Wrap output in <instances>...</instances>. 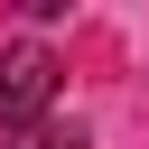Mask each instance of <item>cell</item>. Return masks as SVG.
<instances>
[{"label":"cell","instance_id":"cell-1","mask_svg":"<svg viewBox=\"0 0 149 149\" xmlns=\"http://www.w3.org/2000/svg\"><path fill=\"white\" fill-rule=\"evenodd\" d=\"M56 84H65V65H56L37 37L0 47V130H9V140H19V130H37V121L56 112Z\"/></svg>","mask_w":149,"mask_h":149},{"label":"cell","instance_id":"cell-2","mask_svg":"<svg viewBox=\"0 0 149 149\" xmlns=\"http://www.w3.org/2000/svg\"><path fill=\"white\" fill-rule=\"evenodd\" d=\"M9 149H93V140H84L74 121H37V130H19Z\"/></svg>","mask_w":149,"mask_h":149}]
</instances>
